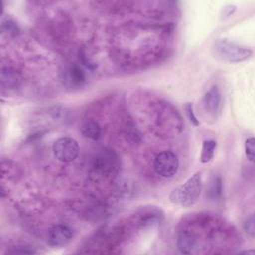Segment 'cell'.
<instances>
[{"label": "cell", "instance_id": "cell-1", "mask_svg": "<svg viewBox=\"0 0 255 255\" xmlns=\"http://www.w3.org/2000/svg\"><path fill=\"white\" fill-rule=\"evenodd\" d=\"M201 173L195 172L182 185L175 187L171 191L169 199L172 203L188 207L196 203L201 193Z\"/></svg>", "mask_w": 255, "mask_h": 255}, {"label": "cell", "instance_id": "cell-2", "mask_svg": "<svg viewBox=\"0 0 255 255\" xmlns=\"http://www.w3.org/2000/svg\"><path fill=\"white\" fill-rule=\"evenodd\" d=\"M212 49L213 54L216 58L230 63L245 61L250 58L253 53L250 48L226 39L217 40L214 43Z\"/></svg>", "mask_w": 255, "mask_h": 255}, {"label": "cell", "instance_id": "cell-3", "mask_svg": "<svg viewBox=\"0 0 255 255\" xmlns=\"http://www.w3.org/2000/svg\"><path fill=\"white\" fill-rule=\"evenodd\" d=\"M154 170L155 172L164 178L172 177L176 174L179 166L177 155L170 151L165 150L156 155L154 159Z\"/></svg>", "mask_w": 255, "mask_h": 255}, {"label": "cell", "instance_id": "cell-4", "mask_svg": "<svg viewBox=\"0 0 255 255\" xmlns=\"http://www.w3.org/2000/svg\"><path fill=\"white\" fill-rule=\"evenodd\" d=\"M79 151V144L72 137H61L53 144L54 155L61 162H72L78 157Z\"/></svg>", "mask_w": 255, "mask_h": 255}, {"label": "cell", "instance_id": "cell-5", "mask_svg": "<svg viewBox=\"0 0 255 255\" xmlns=\"http://www.w3.org/2000/svg\"><path fill=\"white\" fill-rule=\"evenodd\" d=\"M93 167L101 174H111L117 171L119 167V158L113 150L103 149L94 158Z\"/></svg>", "mask_w": 255, "mask_h": 255}, {"label": "cell", "instance_id": "cell-6", "mask_svg": "<svg viewBox=\"0 0 255 255\" xmlns=\"http://www.w3.org/2000/svg\"><path fill=\"white\" fill-rule=\"evenodd\" d=\"M61 80L69 88H79L86 82V75L80 66L71 64L61 72Z\"/></svg>", "mask_w": 255, "mask_h": 255}, {"label": "cell", "instance_id": "cell-7", "mask_svg": "<svg viewBox=\"0 0 255 255\" xmlns=\"http://www.w3.org/2000/svg\"><path fill=\"white\" fill-rule=\"evenodd\" d=\"M72 237V230L64 224H56L48 231V242L55 247L66 245L71 241Z\"/></svg>", "mask_w": 255, "mask_h": 255}, {"label": "cell", "instance_id": "cell-8", "mask_svg": "<svg viewBox=\"0 0 255 255\" xmlns=\"http://www.w3.org/2000/svg\"><path fill=\"white\" fill-rule=\"evenodd\" d=\"M203 104L210 114L216 115L219 113L221 108V93L217 86L211 87L205 93L203 97Z\"/></svg>", "mask_w": 255, "mask_h": 255}, {"label": "cell", "instance_id": "cell-9", "mask_svg": "<svg viewBox=\"0 0 255 255\" xmlns=\"http://www.w3.org/2000/svg\"><path fill=\"white\" fill-rule=\"evenodd\" d=\"M81 133L84 137L91 140H98L102 135V128L98 122L89 119L86 120L81 126Z\"/></svg>", "mask_w": 255, "mask_h": 255}, {"label": "cell", "instance_id": "cell-10", "mask_svg": "<svg viewBox=\"0 0 255 255\" xmlns=\"http://www.w3.org/2000/svg\"><path fill=\"white\" fill-rule=\"evenodd\" d=\"M18 74L11 68H3L1 71V85L3 89H15L19 84Z\"/></svg>", "mask_w": 255, "mask_h": 255}, {"label": "cell", "instance_id": "cell-11", "mask_svg": "<svg viewBox=\"0 0 255 255\" xmlns=\"http://www.w3.org/2000/svg\"><path fill=\"white\" fill-rule=\"evenodd\" d=\"M195 246V239L194 237L188 233L187 231H183L180 233L177 239V247L181 253L189 254L192 252Z\"/></svg>", "mask_w": 255, "mask_h": 255}, {"label": "cell", "instance_id": "cell-12", "mask_svg": "<svg viewBox=\"0 0 255 255\" xmlns=\"http://www.w3.org/2000/svg\"><path fill=\"white\" fill-rule=\"evenodd\" d=\"M216 146H217V143L215 140L207 139V140L203 141L201 153H200V161L202 163H207V162L211 161V159L214 156Z\"/></svg>", "mask_w": 255, "mask_h": 255}, {"label": "cell", "instance_id": "cell-13", "mask_svg": "<svg viewBox=\"0 0 255 255\" xmlns=\"http://www.w3.org/2000/svg\"><path fill=\"white\" fill-rule=\"evenodd\" d=\"M221 192H222V182H221V179H220V177H215L210 182L209 194L213 198H216V197L220 196Z\"/></svg>", "mask_w": 255, "mask_h": 255}, {"label": "cell", "instance_id": "cell-14", "mask_svg": "<svg viewBox=\"0 0 255 255\" xmlns=\"http://www.w3.org/2000/svg\"><path fill=\"white\" fill-rule=\"evenodd\" d=\"M2 30L12 35H16L19 32L17 24L10 18H7L2 21Z\"/></svg>", "mask_w": 255, "mask_h": 255}, {"label": "cell", "instance_id": "cell-15", "mask_svg": "<svg viewBox=\"0 0 255 255\" xmlns=\"http://www.w3.org/2000/svg\"><path fill=\"white\" fill-rule=\"evenodd\" d=\"M245 154L247 158L253 162L255 157V140L253 137H249L245 141Z\"/></svg>", "mask_w": 255, "mask_h": 255}, {"label": "cell", "instance_id": "cell-16", "mask_svg": "<svg viewBox=\"0 0 255 255\" xmlns=\"http://www.w3.org/2000/svg\"><path fill=\"white\" fill-rule=\"evenodd\" d=\"M184 109H185L186 115H187L188 120L190 121V123L193 126H199V121L197 120V118H196V116L194 114V111H193V105L191 103H186Z\"/></svg>", "mask_w": 255, "mask_h": 255}, {"label": "cell", "instance_id": "cell-17", "mask_svg": "<svg viewBox=\"0 0 255 255\" xmlns=\"http://www.w3.org/2000/svg\"><path fill=\"white\" fill-rule=\"evenodd\" d=\"M8 253H12V254H33V253H35V251L30 246L18 245V246L12 247V249L9 250Z\"/></svg>", "mask_w": 255, "mask_h": 255}, {"label": "cell", "instance_id": "cell-18", "mask_svg": "<svg viewBox=\"0 0 255 255\" xmlns=\"http://www.w3.org/2000/svg\"><path fill=\"white\" fill-rule=\"evenodd\" d=\"M243 228L251 237H254V235H255V227H254V216L253 215H251L250 217H248L244 221Z\"/></svg>", "mask_w": 255, "mask_h": 255}, {"label": "cell", "instance_id": "cell-19", "mask_svg": "<svg viewBox=\"0 0 255 255\" xmlns=\"http://www.w3.org/2000/svg\"><path fill=\"white\" fill-rule=\"evenodd\" d=\"M79 59H80L82 65L85 66L87 69H89V70H94V69H95L94 63H92V62L87 58L86 54H85L83 51L79 52Z\"/></svg>", "mask_w": 255, "mask_h": 255}, {"label": "cell", "instance_id": "cell-20", "mask_svg": "<svg viewBox=\"0 0 255 255\" xmlns=\"http://www.w3.org/2000/svg\"><path fill=\"white\" fill-rule=\"evenodd\" d=\"M235 10L234 6H227L225 8H223V16H230L232 14V12Z\"/></svg>", "mask_w": 255, "mask_h": 255}]
</instances>
